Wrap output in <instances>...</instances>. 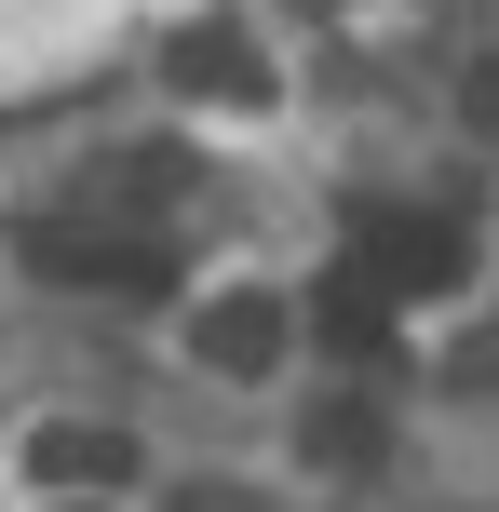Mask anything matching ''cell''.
<instances>
[{
    "mask_svg": "<svg viewBox=\"0 0 499 512\" xmlns=\"http://www.w3.org/2000/svg\"><path fill=\"white\" fill-rule=\"evenodd\" d=\"M54 512H95V499H54Z\"/></svg>",
    "mask_w": 499,
    "mask_h": 512,
    "instance_id": "obj_8",
    "label": "cell"
},
{
    "mask_svg": "<svg viewBox=\"0 0 499 512\" xmlns=\"http://www.w3.org/2000/svg\"><path fill=\"white\" fill-rule=\"evenodd\" d=\"M351 256H365L392 297H446V283L473 270V230H459L446 203H432V216L419 203H365V216H351Z\"/></svg>",
    "mask_w": 499,
    "mask_h": 512,
    "instance_id": "obj_2",
    "label": "cell"
},
{
    "mask_svg": "<svg viewBox=\"0 0 499 512\" xmlns=\"http://www.w3.org/2000/svg\"><path fill=\"white\" fill-rule=\"evenodd\" d=\"M27 472L68 486V499H108V486H135V432H108V418H54V432H27Z\"/></svg>",
    "mask_w": 499,
    "mask_h": 512,
    "instance_id": "obj_5",
    "label": "cell"
},
{
    "mask_svg": "<svg viewBox=\"0 0 499 512\" xmlns=\"http://www.w3.org/2000/svg\"><path fill=\"white\" fill-rule=\"evenodd\" d=\"M311 337H324V351H351V364H378V351H392V283H378L365 256L324 270V283H311Z\"/></svg>",
    "mask_w": 499,
    "mask_h": 512,
    "instance_id": "obj_6",
    "label": "cell"
},
{
    "mask_svg": "<svg viewBox=\"0 0 499 512\" xmlns=\"http://www.w3.org/2000/svg\"><path fill=\"white\" fill-rule=\"evenodd\" d=\"M378 445H392V432H378V405H324V418H311V459H324V472H365Z\"/></svg>",
    "mask_w": 499,
    "mask_h": 512,
    "instance_id": "obj_7",
    "label": "cell"
},
{
    "mask_svg": "<svg viewBox=\"0 0 499 512\" xmlns=\"http://www.w3.org/2000/svg\"><path fill=\"white\" fill-rule=\"evenodd\" d=\"M176 95H203V108H270V54L243 41V27H176Z\"/></svg>",
    "mask_w": 499,
    "mask_h": 512,
    "instance_id": "obj_4",
    "label": "cell"
},
{
    "mask_svg": "<svg viewBox=\"0 0 499 512\" xmlns=\"http://www.w3.org/2000/svg\"><path fill=\"white\" fill-rule=\"evenodd\" d=\"M284 351H297V310L270 297V283H230V297H203V364H216V378H270Z\"/></svg>",
    "mask_w": 499,
    "mask_h": 512,
    "instance_id": "obj_3",
    "label": "cell"
},
{
    "mask_svg": "<svg viewBox=\"0 0 499 512\" xmlns=\"http://www.w3.org/2000/svg\"><path fill=\"white\" fill-rule=\"evenodd\" d=\"M27 270L41 283H95V297H176V256L149 230H95V216H27Z\"/></svg>",
    "mask_w": 499,
    "mask_h": 512,
    "instance_id": "obj_1",
    "label": "cell"
}]
</instances>
